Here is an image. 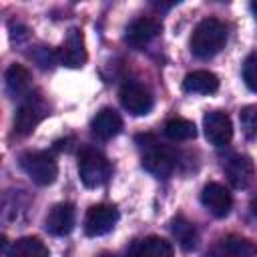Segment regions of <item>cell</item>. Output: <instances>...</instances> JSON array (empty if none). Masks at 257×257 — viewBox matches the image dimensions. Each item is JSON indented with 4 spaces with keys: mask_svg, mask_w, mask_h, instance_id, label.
Segmentation results:
<instances>
[{
    "mask_svg": "<svg viewBox=\"0 0 257 257\" xmlns=\"http://www.w3.org/2000/svg\"><path fill=\"white\" fill-rule=\"evenodd\" d=\"M139 149H141V163L143 169L149 171L153 177L167 179L175 167H177V157L169 147H163L153 135H141L137 137Z\"/></svg>",
    "mask_w": 257,
    "mask_h": 257,
    "instance_id": "1",
    "label": "cell"
},
{
    "mask_svg": "<svg viewBox=\"0 0 257 257\" xmlns=\"http://www.w3.org/2000/svg\"><path fill=\"white\" fill-rule=\"evenodd\" d=\"M225 42H227V26L217 18H205L195 26L189 46L195 56L211 58L225 46Z\"/></svg>",
    "mask_w": 257,
    "mask_h": 257,
    "instance_id": "2",
    "label": "cell"
},
{
    "mask_svg": "<svg viewBox=\"0 0 257 257\" xmlns=\"http://www.w3.org/2000/svg\"><path fill=\"white\" fill-rule=\"evenodd\" d=\"M112 173V167L108 163V159L92 149V147H82L78 153V175L80 181L84 183V187L88 189H96L100 185H104L108 181Z\"/></svg>",
    "mask_w": 257,
    "mask_h": 257,
    "instance_id": "3",
    "label": "cell"
},
{
    "mask_svg": "<svg viewBox=\"0 0 257 257\" xmlns=\"http://www.w3.org/2000/svg\"><path fill=\"white\" fill-rule=\"evenodd\" d=\"M22 171L32 179V183L46 187L56 181L58 175V163L50 151H30L20 157Z\"/></svg>",
    "mask_w": 257,
    "mask_h": 257,
    "instance_id": "4",
    "label": "cell"
},
{
    "mask_svg": "<svg viewBox=\"0 0 257 257\" xmlns=\"http://www.w3.org/2000/svg\"><path fill=\"white\" fill-rule=\"evenodd\" d=\"M46 114H48V104L44 102V98L32 92L26 94L14 114V133L20 137L30 135Z\"/></svg>",
    "mask_w": 257,
    "mask_h": 257,
    "instance_id": "5",
    "label": "cell"
},
{
    "mask_svg": "<svg viewBox=\"0 0 257 257\" xmlns=\"http://www.w3.org/2000/svg\"><path fill=\"white\" fill-rule=\"evenodd\" d=\"M120 102L122 106L135 114V116H145L153 110V104H155V98H153V92L149 90V86L137 82V80H131V82H124L120 92Z\"/></svg>",
    "mask_w": 257,
    "mask_h": 257,
    "instance_id": "6",
    "label": "cell"
},
{
    "mask_svg": "<svg viewBox=\"0 0 257 257\" xmlns=\"http://www.w3.org/2000/svg\"><path fill=\"white\" fill-rule=\"evenodd\" d=\"M118 221V209L114 205H92L84 217V233L88 237H100L114 229Z\"/></svg>",
    "mask_w": 257,
    "mask_h": 257,
    "instance_id": "7",
    "label": "cell"
},
{
    "mask_svg": "<svg viewBox=\"0 0 257 257\" xmlns=\"http://www.w3.org/2000/svg\"><path fill=\"white\" fill-rule=\"evenodd\" d=\"M58 54V62L62 66L68 68H80L88 54H86V46H84V34L80 28H70L66 34V40L62 42V46L56 50Z\"/></svg>",
    "mask_w": 257,
    "mask_h": 257,
    "instance_id": "8",
    "label": "cell"
},
{
    "mask_svg": "<svg viewBox=\"0 0 257 257\" xmlns=\"http://www.w3.org/2000/svg\"><path fill=\"white\" fill-rule=\"evenodd\" d=\"M203 128H205L207 141L213 147H217V149L227 147L231 143V139H233L231 118L223 110H211V112H207L205 118H203Z\"/></svg>",
    "mask_w": 257,
    "mask_h": 257,
    "instance_id": "9",
    "label": "cell"
},
{
    "mask_svg": "<svg viewBox=\"0 0 257 257\" xmlns=\"http://www.w3.org/2000/svg\"><path fill=\"white\" fill-rule=\"evenodd\" d=\"M201 203L203 207L215 215V217H227L231 207H233V197L229 193L227 187H223L221 183H207L201 191Z\"/></svg>",
    "mask_w": 257,
    "mask_h": 257,
    "instance_id": "10",
    "label": "cell"
},
{
    "mask_svg": "<svg viewBox=\"0 0 257 257\" xmlns=\"http://www.w3.org/2000/svg\"><path fill=\"white\" fill-rule=\"evenodd\" d=\"M223 171L227 175V181L235 187V189H247L253 181L255 175V167L253 161L247 155H231L225 159L223 163Z\"/></svg>",
    "mask_w": 257,
    "mask_h": 257,
    "instance_id": "11",
    "label": "cell"
},
{
    "mask_svg": "<svg viewBox=\"0 0 257 257\" xmlns=\"http://www.w3.org/2000/svg\"><path fill=\"white\" fill-rule=\"evenodd\" d=\"M255 253L257 245L241 235L221 237L211 249V257H253Z\"/></svg>",
    "mask_w": 257,
    "mask_h": 257,
    "instance_id": "12",
    "label": "cell"
},
{
    "mask_svg": "<svg viewBox=\"0 0 257 257\" xmlns=\"http://www.w3.org/2000/svg\"><path fill=\"white\" fill-rule=\"evenodd\" d=\"M74 229V205L58 203L46 215V231L56 237H64Z\"/></svg>",
    "mask_w": 257,
    "mask_h": 257,
    "instance_id": "13",
    "label": "cell"
},
{
    "mask_svg": "<svg viewBox=\"0 0 257 257\" xmlns=\"http://www.w3.org/2000/svg\"><path fill=\"white\" fill-rule=\"evenodd\" d=\"M122 131V118L114 108H102L90 120V133L98 141H108Z\"/></svg>",
    "mask_w": 257,
    "mask_h": 257,
    "instance_id": "14",
    "label": "cell"
},
{
    "mask_svg": "<svg viewBox=\"0 0 257 257\" xmlns=\"http://www.w3.org/2000/svg\"><path fill=\"white\" fill-rule=\"evenodd\" d=\"M161 32V22L155 18H137L126 26L124 40L133 46H145Z\"/></svg>",
    "mask_w": 257,
    "mask_h": 257,
    "instance_id": "15",
    "label": "cell"
},
{
    "mask_svg": "<svg viewBox=\"0 0 257 257\" xmlns=\"http://www.w3.org/2000/svg\"><path fill=\"white\" fill-rule=\"evenodd\" d=\"M183 88L193 94H213L219 88V78L209 70H193L183 78Z\"/></svg>",
    "mask_w": 257,
    "mask_h": 257,
    "instance_id": "16",
    "label": "cell"
},
{
    "mask_svg": "<svg viewBox=\"0 0 257 257\" xmlns=\"http://www.w3.org/2000/svg\"><path fill=\"white\" fill-rule=\"evenodd\" d=\"M6 80V90L14 98H24L30 94V72L22 64H10L4 74Z\"/></svg>",
    "mask_w": 257,
    "mask_h": 257,
    "instance_id": "17",
    "label": "cell"
},
{
    "mask_svg": "<svg viewBox=\"0 0 257 257\" xmlns=\"http://www.w3.org/2000/svg\"><path fill=\"white\" fill-rule=\"evenodd\" d=\"M131 257H173V245L163 237L149 235L133 247Z\"/></svg>",
    "mask_w": 257,
    "mask_h": 257,
    "instance_id": "18",
    "label": "cell"
},
{
    "mask_svg": "<svg viewBox=\"0 0 257 257\" xmlns=\"http://www.w3.org/2000/svg\"><path fill=\"white\" fill-rule=\"evenodd\" d=\"M6 257H50V251L38 237H20L6 249Z\"/></svg>",
    "mask_w": 257,
    "mask_h": 257,
    "instance_id": "19",
    "label": "cell"
},
{
    "mask_svg": "<svg viewBox=\"0 0 257 257\" xmlns=\"http://www.w3.org/2000/svg\"><path fill=\"white\" fill-rule=\"evenodd\" d=\"M171 233L173 237L177 239V243L185 249V251H191L197 247V241H199V235H197V229L191 221H187L183 215H177L173 221H171Z\"/></svg>",
    "mask_w": 257,
    "mask_h": 257,
    "instance_id": "20",
    "label": "cell"
},
{
    "mask_svg": "<svg viewBox=\"0 0 257 257\" xmlns=\"http://www.w3.org/2000/svg\"><path fill=\"white\" fill-rule=\"evenodd\" d=\"M165 135L171 141H191L197 137V126L193 120L183 118V116H175L169 118L165 124Z\"/></svg>",
    "mask_w": 257,
    "mask_h": 257,
    "instance_id": "21",
    "label": "cell"
},
{
    "mask_svg": "<svg viewBox=\"0 0 257 257\" xmlns=\"http://www.w3.org/2000/svg\"><path fill=\"white\" fill-rule=\"evenodd\" d=\"M239 122H241L243 135L247 139H255L257 137V104L243 106L239 112Z\"/></svg>",
    "mask_w": 257,
    "mask_h": 257,
    "instance_id": "22",
    "label": "cell"
},
{
    "mask_svg": "<svg viewBox=\"0 0 257 257\" xmlns=\"http://www.w3.org/2000/svg\"><path fill=\"white\" fill-rule=\"evenodd\" d=\"M243 80L249 90L257 92V52L249 54L243 62Z\"/></svg>",
    "mask_w": 257,
    "mask_h": 257,
    "instance_id": "23",
    "label": "cell"
},
{
    "mask_svg": "<svg viewBox=\"0 0 257 257\" xmlns=\"http://www.w3.org/2000/svg\"><path fill=\"white\" fill-rule=\"evenodd\" d=\"M251 12H253V16H255V20H257V0L251 2Z\"/></svg>",
    "mask_w": 257,
    "mask_h": 257,
    "instance_id": "24",
    "label": "cell"
},
{
    "mask_svg": "<svg viewBox=\"0 0 257 257\" xmlns=\"http://www.w3.org/2000/svg\"><path fill=\"white\" fill-rule=\"evenodd\" d=\"M251 209H253V213L257 215V197H255V199L251 201Z\"/></svg>",
    "mask_w": 257,
    "mask_h": 257,
    "instance_id": "25",
    "label": "cell"
}]
</instances>
